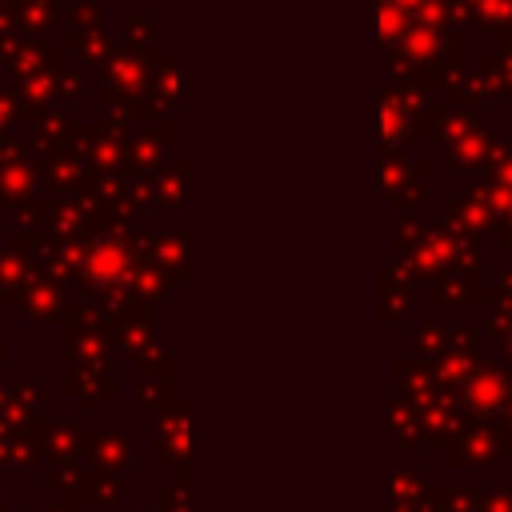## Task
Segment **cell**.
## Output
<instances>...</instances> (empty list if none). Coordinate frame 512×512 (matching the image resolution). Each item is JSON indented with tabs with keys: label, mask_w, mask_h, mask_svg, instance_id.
I'll return each mask as SVG.
<instances>
[]
</instances>
